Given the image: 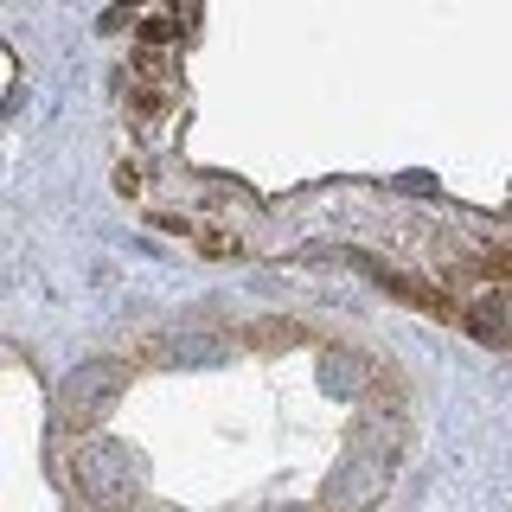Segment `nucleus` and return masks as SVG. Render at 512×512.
<instances>
[{
    "label": "nucleus",
    "mask_w": 512,
    "mask_h": 512,
    "mask_svg": "<svg viewBox=\"0 0 512 512\" xmlns=\"http://www.w3.org/2000/svg\"><path fill=\"white\" fill-rule=\"evenodd\" d=\"M148 13H154V0H122V7H109L96 26H103V32H128V26H141V20H148Z\"/></svg>",
    "instance_id": "f03ea898"
},
{
    "label": "nucleus",
    "mask_w": 512,
    "mask_h": 512,
    "mask_svg": "<svg viewBox=\"0 0 512 512\" xmlns=\"http://www.w3.org/2000/svg\"><path fill=\"white\" fill-rule=\"evenodd\" d=\"M154 231H173V237H186L199 256H218V263H231V256H244V237L237 231H224V224L212 218H186V212H148Z\"/></svg>",
    "instance_id": "f257e3e1"
}]
</instances>
